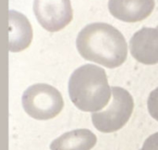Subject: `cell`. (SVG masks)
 <instances>
[{"instance_id":"1","label":"cell","mask_w":158,"mask_h":150,"mask_svg":"<svg viewBox=\"0 0 158 150\" xmlns=\"http://www.w3.org/2000/svg\"><path fill=\"white\" fill-rule=\"evenodd\" d=\"M76 45L84 59L108 69L121 66L128 57V45L123 34L104 22L85 26L78 34Z\"/></svg>"},{"instance_id":"2","label":"cell","mask_w":158,"mask_h":150,"mask_svg":"<svg viewBox=\"0 0 158 150\" xmlns=\"http://www.w3.org/2000/svg\"><path fill=\"white\" fill-rule=\"evenodd\" d=\"M69 94L72 103L84 112H98L105 109L112 95L104 69L83 65L73 71L69 82Z\"/></svg>"},{"instance_id":"3","label":"cell","mask_w":158,"mask_h":150,"mask_svg":"<svg viewBox=\"0 0 158 150\" xmlns=\"http://www.w3.org/2000/svg\"><path fill=\"white\" fill-rule=\"evenodd\" d=\"M22 107L30 117L47 121L59 115L64 108V100L60 92L52 85L36 84L23 93Z\"/></svg>"},{"instance_id":"4","label":"cell","mask_w":158,"mask_h":150,"mask_svg":"<svg viewBox=\"0 0 158 150\" xmlns=\"http://www.w3.org/2000/svg\"><path fill=\"white\" fill-rule=\"evenodd\" d=\"M134 101L124 88L112 87V100L103 110L92 114L94 126L101 133H115L123 128L131 117Z\"/></svg>"},{"instance_id":"5","label":"cell","mask_w":158,"mask_h":150,"mask_svg":"<svg viewBox=\"0 0 158 150\" xmlns=\"http://www.w3.org/2000/svg\"><path fill=\"white\" fill-rule=\"evenodd\" d=\"M33 12L40 25L50 32L61 31L73 19L70 0H34Z\"/></svg>"},{"instance_id":"6","label":"cell","mask_w":158,"mask_h":150,"mask_svg":"<svg viewBox=\"0 0 158 150\" xmlns=\"http://www.w3.org/2000/svg\"><path fill=\"white\" fill-rule=\"evenodd\" d=\"M132 57L145 65L158 63V28H143L136 32L130 41Z\"/></svg>"},{"instance_id":"7","label":"cell","mask_w":158,"mask_h":150,"mask_svg":"<svg viewBox=\"0 0 158 150\" xmlns=\"http://www.w3.org/2000/svg\"><path fill=\"white\" fill-rule=\"evenodd\" d=\"M155 5V0H109L108 9L119 20L138 22L152 14Z\"/></svg>"},{"instance_id":"8","label":"cell","mask_w":158,"mask_h":150,"mask_svg":"<svg viewBox=\"0 0 158 150\" xmlns=\"http://www.w3.org/2000/svg\"><path fill=\"white\" fill-rule=\"evenodd\" d=\"M32 28L27 17L18 11H8V49L20 52L28 48L32 41Z\"/></svg>"},{"instance_id":"9","label":"cell","mask_w":158,"mask_h":150,"mask_svg":"<svg viewBox=\"0 0 158 150\" xmlns=\"http://www.w3.org/2000/svg\"><path fill=\"white\" fill-rule=\"evenodd\" d=\"M97 143L96 135L88 129H77L65 133L55 139L51 150H91Z\"/></svg>"},{"instance_id":"10","label":"cell","mask_w":158,"mask_h":150,"mask_svg":"<svg viewBox=\"0 0 158 150\" xmlns=\"http://www.w3.org/2000/svg\"><path fill=\"white\" fill-rule=\"evenodd\" d=\"M147 107L152 118L158 122V87L151 92L147 100Z\"/></svg>"},{"instance_id":"11","label":"cell","mask_w":158,"mask_h":150,"mask_svg":"<svg viewBox=\"0 0 158 150\" xmlns=\"http://www.w3.org/2000/svg\"><path fill=\"white\" fill-rule=\"evenodd\" d=\"M141 150H158V132L150 135L144 141Z\"/></svg>"},{"instance_id":"12","label":"cell","mask_w":158,"mask_h":150,"mask_svg":"<svg viewBox=\"0 0 158 150\" xmlns=\"http://www.w3.org/2000/svg\"><path fill=\"white\" fill-rule=\"evenodd\" d=\"M157 28H158V27H157Z\"/></svg>"}]
</instances>
